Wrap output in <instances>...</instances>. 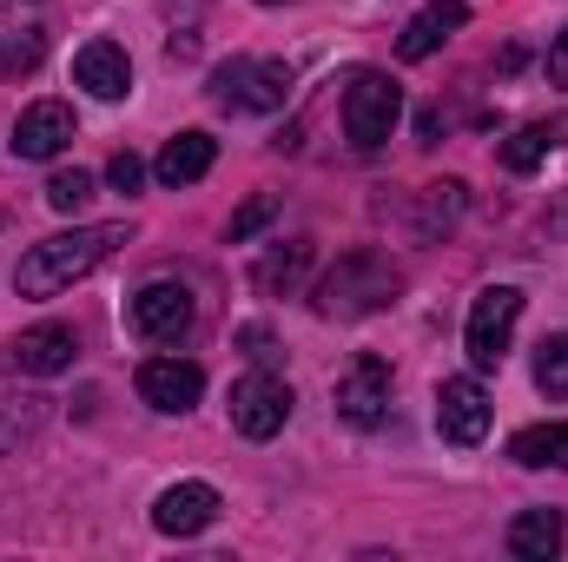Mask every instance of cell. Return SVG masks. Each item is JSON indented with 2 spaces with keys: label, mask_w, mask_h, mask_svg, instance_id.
<instances>
[{
  "label": "cell",
  "mask_w": 568,
  "mask_h": 562,
  "mask_svg": "<svg viewBox=\"0 0 568 562\" xmlns=\"http://www.w3.org/2000/svg\"><path fill=\"white\" fill-rule=\"evenodd\" d=\"M113 245H126V225H73V232H53V239H40V245H27L20 252V298H53V291H67L73 279H87L93 265H106V252Z\"/></svg>",
  "instance_id": "6da1fadb"
},
{
  "label": "cell",
  "mask_w": 568,
  "mask_h": 562,
  "mask_svg": "<svg viewBox=\"0 0 568 562\" xmlns=\"http://www.w3.org/2000/svg\"><path fill=\"white\" fill-rule=\"evenodd\" d=\"M397 291H404V279H397V265H390L384 252H351V259H337V265L324 272L317 311H324V318H371V311H384Z\"/></svg>",
  "instance_id": "7a4b0ae2"
},
{
  "label": "cell",
  "mask_w": 568,
  "mask_h": 562,
  "mask_svg": "<svg viewBox=\"0 0 568 562\" xmlns=\"http://www.w3.org/2000/svg\"><path fill=\"white\" fill-rule=\"evenodd\" d=\"M397 113H404V93H397V80H390V73L364 67V73L344 87V133H351L357 152H377V145L390 140Z\"/></svg>",
  "instance_id": "3957f363"
},
{
  "label": "cell",
  "mask_w": 568,
  "mask_h": 562,
  "mask_svg": "<svg viewBox=\"0 0 568 562\" xmlns=\"http://www.w3.org/2000/svg\"><path fill=\"white\" fill-rule=\"evenodd\" d=\"M291 93V67L284 60H225L212 73V100L232 113H278Z\"/></svg>",
  "instance_id": "277c9868"
},
{
  "label": "cell",
  "mask_w": 568,
  "mask_h": 562,
  "mask_svg": "<svg viewBox=\"0 0 568 562\" xmlns=\"http://www.w3.org/2000/svg\"><path fill=\"white\" fill-rule=\"evenodd\" d=\"M516 318H523V291H516V284H489V291L469 304V324H463V351H469V364H476V371H496V364H503Z\"/></svg>",
  "instance_id": "5b68a950"
},
{
  "label": "cell",
  "mask_w": 568,
  "mask_h": 562,
  "mask_svg": "<svg viewBox=\"0 0 568 562\" xmlns=\"http://www.w3.org/2000/svg\"><path fill=\"white\" fill-rule=\"evenodd\" d=\"M384 411H390V364L371 358V351H357V358L337 371V418L357 423V430H377Z\"/></svg>",
  "instance_id": "8992f818"
},
{
  "label": "cell",
  "mask_w": 568,
  "mask_h": 562,
  "mask_svg": "<svg viewBox=\"0 0 568 562\" xmlns=\"http://www.w3.org/2000/svg\"><path fill=\"white\" fill-rule=\"evenodd\" d=\"M284 418H291V384H284V378L252 371V378L232 384V423H239V436L265 443V436H278L284 430Z\"/></svg>",
  "instance_id": "52a82bcc"
},
{
  "label": "cell",
  "mask_w": 568,
  "mask_h": 562,
  "mask_svg": "<svg viewBox=\"0 0 568 562\" xmlns=\"http://www.w3.org/2000/svg\"><path fill=\"white\" fill-rule=\"evenodd\" d=\"M133 331H140L145 344H172V338H185V324H192V291L185 284H172V279H152L133 298Z\"/></svg>",
  "instance_id": "ba28073f"
},
{
  "label": "cell",
  "mask_w": 568,
  "mask_h": 562,
  "mask_svg": "<svg viewBox=\"0 0 568 562\" xmlns=\"http://www.w3.org/2000/svg\"><path fill=\"white\" fill-rule=\"evenodd\" d=\"M436 430L449 443H463V450L489 436V398H483L476 378H443V391H436Z\"/></svg>",
  "instance_id": "9c48e42d"
},
{
  "label": "cell",
  "mask_w": 568,
  "mask_h": 562,
  "mask_svg": "<svg viewBox=\"0 0 568 562\" xmlns=\"http://www.w3.org/2000/svg\"><path fill=\"white\" fill-rule=\"evenodd\" d=\"M199 391H205V371H199V364H185V358H145V364H140V398L152 404V411H165V418L192 411V404H199Z\"/></svg>",
  "instance_id": "30bf717a"
},
{
  "label": "cell",
  "mask_w": 568,
  "mask_h": 562,
  "mask_svg": "<svg viewBox=\"0 0 568 562\" xmlns=\"http://www.w3.org/2000/svg\"><path fill=\"white\" fill-rule=\"evenodd\" d=\"M219 523V490L212 483H172V490H159V503H152V530L159 536H199V530H212Z\"/></svg>",
  "instance_id": "8fae6325"
},
{
  "label": "cell",
  "mask_w": 568,
  "mask_h": 562,
  "mask_svg": "<svg viewBox=\"0 0 568 562\" xmlns=\"http://www.w3.org/2000/svg\"><path fill=\"white\" fill-rule=\"evenodd\" d=\"M73 107H60V100H33L27 113H20V127H13V152L20 159H53V152H67L73 145Z\"/></svg>",
  "instance_id": "7c38bea8"
},
{
  "label": "cell",
  "mask_w": 568,
  "mask_h": 562,
  "mask_svg": "<svg viewBox=\"0 0 568 562\" xmlns=\"http://www.w3.org/2000/svg\"><path fill=\"white\" fill-rule=\"evenodd\" d=\"M73 80L93 93V100H126L133 93V60L113 47V40H87L73 53Z\"/></svg>",
  "instance_id": "4fadbf2b"
},
{
  "label": "cell",
  "mask_w": 568,
  "mask_h": 562,
  "mask_svg": "<svg viewBox=\"0 0 568 562\" xmlns=\"http://www.w3.org/2000/svg\"><path fill=\"white\" fill-rule=\"evenodd\" d=\"M73 331L67 324H33V331H20L13 338V364L20 371H33V378H53V371H67L73 364Z\"/></svg>",
  "instance_id": "5bb4252c"
},
{
  "label": "cell",
  "mask_w": 568,
  "mask_h": 562,
  "mask_svg": "<svg viewBox=\"0 0 568 562\" xmlns=\"http://www.w3.org/2000/svg\"><path fill=\"white\" fill-rule=\"evenodd\" d=\"M463 20H469V7H463V0H436V7H424V13L397 33V53H404V60H429V53H436Z\"/></svg>",
  "instance_id": "9a60e30c"
},
{
  "label": "cell",
  "mask_w": 568,
  "mask_h": 562,
  "mask_svg": "<svg viewBox=\"0 0 568 562\" xmlns=\"http://www.w3.org/2000/svg\"><path fill=\"white\" fill-rule=\"evenodd\" d=\"M212 159H219V140H212V133H179V140L159 152V165H152V172H159V185H172V192H179V185L205 179V172H212Z\"/></svg>",
  "instance_id": "2e32d148"
},
{
  "label": "cell",
  "mask_w": 568,
  "mask_h": 562,
  "mask_svg": "<svg viewBox=\"0 0 568 562\" xmlns=\"http://www.w3.org/2000/svg\"><path fill=\"white\" fill-rule=\"evenodd\" d=\"M562 550V510H523L516 523H509V556H556Z\"/></svg>",
  "instance_id": "e0dca14e"
},
{
  "label": "cell",
  "mask_w": 568,
  "mask_h": 562,
  "mask_svg": "<svg viewBox=\"0 0 568 562\" xmlns=\"http://www.w3.org/2000/svg\"><path fill=\"white\" fill-rule=\"evenodd\" d=\"M509 456L523 470H542V463H562L568 470V423H529V430H516Z\"/></svg>",
  "instance_id": "ac0fdd59"
},
{
  "label": "cell",
  "mask_w": 568,
  "mask_h": 562,
  "mask_svg": "<svg viewBox=\"0 0 568 562\" xmlns=\"http://www.w3.org/2000/svg\"><path fill=\"white\" fill-rule=\"evenodd\" d=\"M556 140H562V127H523V133L503 140V165H509V172H536Z\"/></svg>",
  "instance_id": "d6986e66"
},
{
  "label": "cell",
  "mask_w": 568,
  "mask_h": 562,
  "mask_svg": "<svg viewBox=\"0 0 568 562\" xmlns=\"http://www.w3.org/2000/svg\"><path fill=\"white\" fill-rule=\"evenodd\" d=\"M536 391L542 398H568V331L536 344Z\"/></svg>",
  "instance_id": "ffe728a7"
},
{
  "label": "cell",
  "mask_w": 568,
  "mask_h": 562,
  "mask_svg": "<svg viewBox=\"0 0 568 562\" xmlns=\"http://www.w3.org/2000/svg\"><path fill=\"white\" fill-rule=\"evenodd\" d=\"M47 53V33L40 27H20V33H0V73H33Z\"/></svg>",
  "instance_id": "44dd1931"
},
{
  "label": "cell",
  "mask_w": 568,
  "mask_h": 562,
  "mask_svg": "<svg viewBox=\"0 0 568 562\" xmlns=\"http://www.w3.org/2000/svg\"><path fill=\"white\" fill-rule=\"evenodd\" d=\"M47 205L53 212H87L93 205V172H80V165L73 172H53L47 179Z\"/></svg>",
  "instance_id": "7402d4cb"
},
{
  "label": "cell",
  "mask_w": 568,
  "mask_h": 562,
  "mask_svg": "<svg viewBox=\"0 0 568 562\" xmlns=\"http://www.w3.org/2000/svg\"><path fill=\"white\" fill-rule=\"evenodd\" d=\"M304 265H311V245H291V252H272V259L258 265V291H291V284L304 279Z\"/></svg>",
  "instance_id": "603a6c76"
},
{
  "label": "cell",
  "mask_w": 568,
  "mask_h": 562,
  "mask_svg": "<svg viewBox=\"0 0 568 562\" xmlns=\"http://www.w3.org/2000/svg\"><path fill=\"white\" fill-rule=\"evenodd\" d=\"M272 219H278V199H272V192H258V199H245V205L232 212V245H245V239H252L258 225H272Z\"/></svg>",
  "instance_id": "cb8c5ba5"
},
{
  "label": "cell",
  "mask_w": 568,
  "mask_h": 562,
  "mask_svg": "<svg viewBox=\"0 0 568 562\" xmlns=\"http://www.w3.org/2000/svg\"><path fill=\"white\" fill-rule=\"evenodd\" d=\"M106 179H113L120 192H140V179H145V159H140V152H113V165H106Z\"/></svg>",
  "instance_id": "d4e9b609"
},
{
  "label": "cell",
  "mask_w": 568,
  "mask_h": 562,
  "mask_svg": "<svg viewBox=\"0 0 568 562\" xmlns=\"http://www.w3.org/2000/svg\"><path fill=\"white\" fill-rule=\"evenodd\" d=\"M549 80L568 87V33H556V47H549Z\"/></svg>",
  "instance_id": "484cf974"
},
{
  "label": "cell",
  "mask_w": 568,
  "mask_h": 562,
  "mask_svg": "<svg viewBox=\"0 0 568 562\" xmlns=\"http://www.w3.org/2000/svg\"><path fill=\"white\" fill-rule=\"evenodd\" d=\"M239 344H245L252 358H272V331H258V324H245V331H239Z\"/></svg>",
  "instance_id": "4316f807"
},
{
  "label": "cell",
  "mask_w": 568,
  "mask_h": 562,
  "mask_svg": "<svg viewBox=\"0 0 568 562\" xmlns=\"http://www.w3.org/2000/svg\"><path fill=\"white\" fill-rule=\"evenodd\" d=\"M549 232H568V199L556 205V212H549Z\"/></svg>",
  "instance_id": "83f0119b"
},
{
  "label": "cell",
  "mask_w": 568,
  "mask_h": 562,
  "mask_svg": "<svg viewBox=\"0 0 568 562\" xmlns=\"http://www.w3.org/2000/svg\"><path fill=\"white\" fill-rule=\"evenodd\" d=\"M258 7H278V0H258Z\"/></svg>",
  "instance_id": "f1b7e54d"
}]
</instances>
